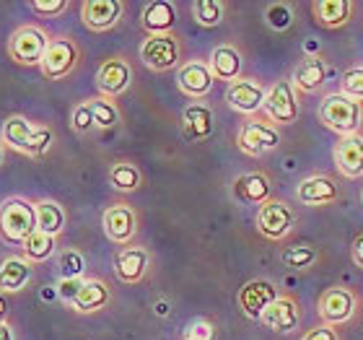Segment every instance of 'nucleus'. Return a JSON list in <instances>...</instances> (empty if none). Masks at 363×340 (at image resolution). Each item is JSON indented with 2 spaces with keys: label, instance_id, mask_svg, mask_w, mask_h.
Segmentation results:
<instances>
[{
  "label": "nucleus",
  "instance_id": "nucleus-1",
  "mask_svg": "<svg viewBox=\"0 0 363 340\" xmlns=\"http://www.w3.org/2000/svg\"><path fill=\"white\" fill-rule=\"evenodd\" d=\"M37 231V208L29 200L11 197L0 205V239L13 247H23Z\"/></svg>",
  "mask_w": 363,
  "mask_h": 340
},
{
  "label": "nucleus",
  "instance_id": "nucleus-2",
  "mask_svg": "<svg viewBox=\"0 0 363 340\" xmlns=\"http://www.w3.org/2000/svg\"><path fill=\"white\" fill-rule=\"evenodd\" d=\"M319 120L340 138L358 136V128L363 122V102H356L345 94H330L319 104Z\"/></svg>",
  "mask_w": 363,
  "mask_h": 340
},
{
  "label": "nucleus",
  "instance_id": "nucleus-3",
  "mask_svg": "<svg viewBox=\"0 0 363 340\" xmlns=\"http://www.w3.org/2000/svg\"><path fill=\"white\" fill-rule=\"evenodd\" d=\"M3 138L11 148L21 153H31V156H39L52 146V130L34 128L23 117H11V120L3 122Z\"/></svg>",
  "mask_w": 363,
  "mask_h": 340
},
{
  "label": "nucleus",
  "instance_id": "nucleus-4",
  "mask_svg": "<svg viewBox=\"0 0 363 340\" xmlns=\"http://www.w3.org/2000/svg\"><path fill=\"white\" fill-rule=\"evenodd\" d=\"M47 47H50V39H47L45 31L37 29V26H21L8 42V53L21 65H39Z\"/></svg>",
  "mask_w": 363,
  "mask_h": 340
},
{
  "label": "nucleus",
  "instance_id": "nucleus-5",
  "mask_svg": "<svg viewBox=\"0 0 363 340\" xmlns=\"http://www.w3.org/2000/svg\"><path fill=\"white\" fill-rule=\"evenodd\" d=\"M294 224H296V213L286 200L270 197L265 205H259L257 229H259V234L267 236V239H275V242H278V239L288 236L291 229H294Z\"/></svg>",
  "mask_w": 363,
  "mask_h": 340
},
{
  "label": "nucleus",
  "instance_id": "nucleus-6",
  "mask_svg": "<svg viewBox=\"0 0 363 340\" xmlns=\"http://www.w3.org/2000/svg\"><path fill=\"white\" fill-rule=\"evenodd\" d=\"M140 60L151 70H172L179 62V42L172 34H151L140 45Z\"/></svg>",
  "mask_w": 363,
  "mask_h": 340
},
{
  "label": "nucleus",
  "instance_id": "nucleus-7",
  "mask_svg": "<svg viewBox=\"0 0 363 340\" xmlns=\"http://www.w3.org/2000/svg\"><path fill=\"white\" fill-rule=\"evenodd\" d=\"M236 143H239V148H242L247 156H265V153L275 151L280 146V133H278V128H272L267 122L250 120L242 125Z\"/></svg>",
  "mask_w": 363,
  "mask_h": 340
},
{
  "label": "nucleus",
  "instance_id": "nucleus-8",
  "mask_svg": "<svg viewBox=\"0 0 363 340\" xmlns=\"http://www.w3.org/2000/svg\"><path fill=\"white\" fill-rule=\"evenodd\" d=\"M78 62V47L70 39H50L45 57L39 62V68L50 81H60L76 68Z\"/></svg>",
  "mask_w": 363,
  "mask_h": 340
},
{
  "label": "nucleus",
  "instance_id": "nucleus-9",
  "mask_svg": "<svg viewBox=\"0 0 363 340\" xmlns=\"http://www.w3.org/2000/svg\"><path fill=\"white\" fill-rule=\"evenodd\" d=\"M265 112L270 114V120L280 122V125H294V122L298 120L301 109H298V102H296L291 81H275V84L267 89Z\"/></svg>",
  "mask_w": 363,
  "mask_h": 340
},
{
  "label": "nucleus",
  "instance_id": "nucleus-10",
  "mask_svg": "<svg viewBox=\"0 0 363 340\" xmlns=\"http://www.w3.org/2000/svg\"><path fill=\"white\" fill-rule=\"evenodd\" d=\"M278 296L280 294L272 280L255 278V280H250V283H244V288L239 291V309L250 319H262L267 307H270Z\"/></svg>",
  "mask_w": 363,
  "mask_h": 340
},
{
  "label": "nucleus",
  "instance_id": "nucleus-11",
  "mask_svg": "<svg viewBox=\"0 0 363 340\" xmlns=\"http://www.w3.org/2000/svg\"><path fill=\"white\" fill-rule=\"evenodd\" d=\"M353 312H356V296L345 286L327 288L319 296V317L325 319V325H342L353 317Z\"/></svg>",
  "mask_w": 363,
  "mask_h": 340
},
{
  "label": "nucleus",
  "instance_id": "nucleus-12",
  "mask_svg": "<svg viewBox=\"0 0 363 340\" xmlns=\"http://www.w3.org/2000/svg\"><path fill=\"white\" fill-rule=\"evenodd\" d=\"M265 99L267 89L259 81H255V78H239L226 91L228 106L242 114H255L259 109H265Z\"/></svg>",
  "mask_w": 363,
  "mask_h": 340
},
{
  "label": "nucleus",
  "instance_id": "nucleus-13",
  "mask_svg": "<svg viewBox=\"0 0 363 340\" xmlns=\"http://www.w3.org/2000/svg\"><path fill=\"white\" fill-rule=\"evenodd\" d=\"M104 234L117 244H128L138 231V216L130 205H109L101 216Z\"/></svg>",
  "mask_w": 363,
  "mask_h": 340
},
{
  "label": "nucleus",
  "instance_id": "nucleus-14",
  "mask_svg": "<svg viewBox=\"0 0 363 340\" xmlns=\"http://www.w3.org/2000/svg\"><path fill=\"white\" fill-rule=\"evenodd\" d=\"M130 84H133V68L122 57H109L96 70V86L104 97H117L122 91H128Z\"/></svg>",
  "mask_w": 363,
  "mask_h": 340
},
{
  "label": "nucleus",
  "instance_id": "nucleus-15",
  "mask_svg": "<svg viewBox=\"0 0 363 340\" xmlns=\"http://www.w3.org/2000/svg\"><path fill=\"white\" fill-rule=\"evenodd\" d=\"M213 70L208 62L192 60L187 65H182L177 73V86L182 89V94H187L192 99H203L205 94H211L213 89Z\"/></svg>",
  "mask_w": 363,
  "mask_h": 340
},
{
  "label": "nucleus",
  "instance_id": "nucleus-16",
  "mask_svg": "<svg viewBox=\"0 0 363 340\" xmlns=\"http://www.w3.org/2000/svg\"><path fill=\"white\" fill-rule=\"evenodd\" d=\"M265 327L275 330V333H294L298 322H301V309H298V304L296 299L291 296H278L275 302L267 307V312L262 314L259 319Z\"/></svg>",
  "mask_w": 363,
  "mask_h": 340
},
{
  "label": "nucleus",
  "instance_id": "nucleus-17",
  "mask_svg": "<svg viewBox=\"0 0 363 340\" xmlns=\"http://www.w3.org/2000/svg\"><path fill=\"white\" fill-rule=\"evenodd\" d=\"M298 200L306 205H333L340 200V187L333 177L327 174H314L309 180H303L296 190Z\"/></svg>",
  "mask_w": 363,
  "mask_h": 340
},
{
  "label": "nucleus",
  "instance_id": "nucleus-18",
  "mask_svg": "<svg viewBox=\"0 0 363 340\" xmlns=\"http://www.w3.org/2000/svg\"><path fill=\"white\" fill-rule=\"evenodd\" d=\"M120 0H86L81 6V18L91 31H106L120 21L122 16Z\"/></svg>",
  "mask_w": 363,
  "mask_h": 340
},
{
  "label": "nucleus",
  "instance_id": "nucleus-19",
  "mask_svg": "<svg viewBox=\"0 0 363 340\" xmlns=\"http://www.w3.org/2000/svg\"><path fill=\"white\" fill-rule=\"evenodd\" d=\"M335 164L342 177H363V136H345L335 146Z\"/></svg>",
  "mask_w": 363,
  "mask_h": 340
},
{
  "label": "nucleus",
  "instance_id": "nucleus-20",
  "mask_svg": "<svg viewBox=\"0 0 363 340\" xmlns=\"http://www.w3.org/2000/svg\"><path fill=\"white\" fill-rule=\"evenodd\" d=\"M270 177L262 172L242 174L234 180V197L244 205H265L270 200Z\"/></svg>",
  "mask_w": 363,
  "mask_h": 340
},
{
  "label": "nucleus",
  "instance_id": "nucleus-21",
  "mask_svg": "<svg viewBox=\"0 0 363 340\" xmlns=\"http://www.w3.org/2000/svg\"><path fill=\"white\" fill-rule=\"evenodd\" d=\"M148 270V252L143 247H125L114 257V275L122 283H138Z\"/></svg>",
  "mask_w": 363,
  "mask_h": 340
},
{
  "label": "nucleus",
  "instance_id": "nucleus-22",
  "mask_svg": "<svg viewBox=\"0 0 363 340\" xmlns=\"http://www.w3.org/2000/svg\"><path fill=\"white\" fill-rule=\"evenodd\" d=\"M211 70H213V78H218V81H239V73H242V55L239 50L228 45H220L213 50L211 55Z\"/></svg>",
  "mask_w": 363,
  "mask_h": 340
},
{
  "label": "nucleus",
  "instance_id": "nucleus-23",
  "mask_svg": "<svg viewBox=\"0 0 363 340\" xmlns=\"http://www.w3.org/2000/svg\"><path fill=\"white\" fill-rule=\"evenodd\" d=\"M177 23V8L169 0H153L143 8V26L151 34H169Z\"/></svg>",
  "mask_w": 363,
  "mask_h": 340
},
{
  "label": "nucleus",
  "instance_id": "nucleus-24",
  "mask_svg": "<svg viewBox=\"0 0 363 340\" xmlns=\"http://www.w3.org/2000/svg\"><path fill=\"white\" fill-rule=\"evenodd\" d=\"M353 3L350 0H317L311 11L317 16V21L327 29H337V26H345L353 16Z\"/></svg>",
  "mask_w": 363,
  "mask_h": 340
},
{
  "label": "nucleus",
  "instance_id": "nucleus-25",
  "mask_svg": "<svg viewBox=\"0 0 363 340\" xmlns=\"http://www.w3.org/2000/svg\"><path fill=\"white\" fill-rule=\"evenodd\" d=\"M182 122H184L187 138H192V141H208L213 136V128H216L211 106L205 104H189L182 114Z\"/></svg>",
  "mask_w": 363,
  "mask_h": 340
},
{
  "label": "nucleus",
  "instance_id": "nucleus-26",
  "mask_svg": "<svg viewBox=\"0 0 363 340\" xmlns=\"http://www.w3.org/2000/svg\"><path fill=\"white\" fill-rule=\"evenodd\" d=\"M106 304H109V288H106L104 280L99 278H84V286L78 291L76 302L70 304L76 312H99L104 309Z\"/></svg>",
  "mask_w": 363,
  "mask_h": 340
},
{
  "label": "nucleus",
  "instance_id": "nucleus-27",
  "mask_svg": "<svg viewBox=\"0 0 363 340\" xmlns=\"http://www.w3.org/2000/svg\"><path fill=\"white\" fill-rule=\"evenodd\" d=\"M327 81V65L322 57H306L294 68V84L298 91H317Z\"/></svg>",
  "mask_w": 363,
  "mask_h": 340
},
{
  "label": "nucleus",
  "instance_id": "nucleus-28",
  "mask_svg": "<svg viewBox=\"0 0 363 340\" xmlns=\"http://www.w3.org/2000/svg\"><path fill=\"white\" fill-rule=\"evenodd\" d=\"M31 280V263L23 257H8L0 265V291H21Z\"/></svg>",
  "mask_w": 363,
  "mask_h": 340
},
{
  "label": "nucleus",
  "instance_id": "nucleus-29",
  "mask_svg": "<svg viewBox=\"0 0 363 340\" xmlns=\"http://www.w3.org/2000/svg\"><path fill=\"white\" fill-rule=\"evenodd\" d=\"M37 231L50 236H57L65 229V211L55 200H39L37 205Z\"/></svg>",
  "mask_w": 363,
  "mask_h": 340
},
{
  "label": "nucleus",
  "instance_id": "nucleus-30",
  "mask_svg": "<svg viewBox=\"0 0 363 340\" xmlns=\"http://www.w3.org/2000/svg\"><path fill=\"white\" fill-rule=\"evenodd\" d=\"M109 182H112V187L120 190V192H133V190L140 187V172H138V167H133L130 161H120V164H114L112 172H109Z\"/></svg>",
  "mask_w": 363,
  "mask_h": 340
},
{
  "label": "nucleus",
  "instance_id": "nucleus-31",
  "mask_svg": "<svg viewBox=\"0 0 363 340\" xmlns=\"http://www.w3.org/2000/svg\"><path fill=\"white\" fill-rule=\"evenodd\" d=\"M23 252H26V260H29V263H42V260H47V257H52L55 236L34 231V234L26 239V244H23Z\"/></svg>",
  "mask_w": 363,
  "mask_h": 340
},
{
  "label": "nucleus",
  "instance_id": "nucleus-32",
  "mask_svg": "<svg viewBox=\"0 0 363 340\" xmlns=\"http://www.w3.org/2000/svg\"><path fill=\"white\" fill-rule=\"evenodd\" d=\"M223 11H226V6L220 0H195L192 3L195 21L203 23V26H218L223 21Z\"/></svg>",
  "mask_w": 363,
  "mask_h": 340
},
{
  "label": "nucleus",
  "instance_id": "nucleus-33",
  "mask_svg": "<svg viewBox=\"0 0 363 340\" xmlns=\"http://www.w3.org/2000/svg\"><path fill=\"white\" fill-rule=\"evenodd\" d=\"M319 252L314 250V247H288L283 255H280V260H283V265H288V268H294V270H309L311 265L317 263Z\"/></svg>",
  "mask_w": 363,
  "mask_h": 340
},
{
  "label": "nucleus",
  "instance_id": "nucleus-34",
  "mask_svg": "<svg viewBox=\"0 0 363 340\" xmlns=\"http://www.w3.org/2000/svg\"><path fill=\"white\" fill-rule=\"evenodd\" d=\"M89 106L96 128H114L120 122V112H117V106L112 102H106V99H91Z\"/></svg>",
  "mask_w": 363,
  "mask_h": 340
},
{
  "label": "nucleus",
  "instance_id": "nucleus-35",
  "mask_svg": "<svg viewBox=\"0 0 363 340\" xmlns=\"http://www.w3.org/2000/svg\"><path fill=\"white\" fill-rule=\"evenodd\" d=\"M265 21H267V26L275 31L291 29V23H294L291 6H286V3H270V6L265 8Z\"/></svg>",
  "mask_w": 363,
  "mask_h": 340
},
{
  "label": "nucleus",
  "instance_id": "nucleus-36",
  "mask_svg": "<svg viewBox=\"0 0 363 340\" xmlns=\"http://www.w3.org/2000/svg\"><path fill=\"white\" fill-rule=\"evenodd\" d=\"M57 268H60L62 278H84V255L76 250H65L57 260Z\"/></svg>",
  "mask_w": 363,
  "mask_h": 340
},
{
  "label": "nucleus",
  "instance_id": "nucleus-37",
  "mask_svg": "<svg viewBox=\"0 0 363 340\" xmlns=\"http://www.w3.org/2000/svg\"><path fill=\"white\" fill-rule=\"evenodd\" d=\"M340 94L356 99V102H363V68H350L342 73Z\"/></svg>",
  "mask_w": 363,
  "mask_h": 340
},
{
  "label": "nucleus",
  "instance_id": "nucleus-38",
  "mask_svg": "<svg viewBox=\"0 0 363 340\" xmlns=\"http://www.w3.org/2000/svg\"><path fill=\"white\" fill-rule=\"evenodd\" d=\"M91 128H94V114H91V106L86 102V104H78L73 109V130L76 133H89Z\"/></svg>",
  "mask_w": 363,
  "mask_h": 340
},
{
  "label": "nucleus",
  "instance_id": "nucleus-39",
  "mask_svg": "<svg viewBox=\"0 0 363 340\" xmlns=\"http://www.w3.org/2000/svg\"><path fill=\"white\" fill-rule=\"evenodd\" d=\"M213 335H216V330L208 319H195V322H189L184 340H213Z\"/></svg>",
  "mask_w": 363,
  "mask_h": 340
},
{
  "label": "nucleus",
  "instance_id": "nucleus-40",
  "mask_svg": "<svg viewBox=\"0 0 363 340\" xmlns=\"http://www.w3.org/2000/svg\"><path fill=\"white\" fill-rule=\"evenodd\" d=\"M81 286H84V278H60V283H57V296H60L62 302L73 304L78 291H81Z\"/></svg>",
  "mask_w": 363,
  "mask_h": 340
},
{
  "label": "nucleus",
  "instance_id": "nucleus-41",
  "mask_svg": "<svg viewBox=\"0 0 363 340\" xmlns=\"http://www.w3.org/2000/svg\"><path fill=\"white\" fill-rule=\"evenodd\" d=\"M31 8L37 11V13H45V16H57L62 13L65 8H68V0H34Z\"/></svg>",
  "mask_w": 363,
  "mask_h": 340
},
{
  "label": "nucleus",
  "instance_id": "nucleus-42",
  "mask_svg": "<svg viewBox=\"0 0 363 340\" xmlns=\"http://www.w3.org/2000/svg\"><path fill=\"white\" fill-rule=\"evenodd\" d=\"M301 340H340V338H337V330L333 325H319L314 330H309Z\"/></svg>",
  "mask_w": 363,
  "mask_h": 340
},
{
  "label": "nucleus",
  "instance_id": "nucleus-43",
  "mask_svg": "<svg viewBox=\"0 0 363 340\" xmlns=\"http://www.w3.org/2000/svg\"><path fill=\"white\" fill-rule=\"evenodd\" d=\"M350 255H353V263H356L358 268H363V234L356 236V242L350 247Z\"/></svg>",
  "mask_w": 363,
  "mask_h": 340
},
{
  "label": "nucleus",
  "instance_id": "nucleus-44",
  "mask_svg": "<svg viewBox=\"0 0 363 340\" xmlns=\"http://www.w3.org/2000/svg\"><path fill=\"white\" fill-rule=\"evenodd\" d=\"M0 340H13V330L6 322H0Z\"/></svg>",
  "mask_w": 363,
  "mask_h": 340
},
{
  "label": "nucleus",
  "instance_id": "nucleus-45",
  "mask_svg": "<svg viewBox=\"0 0 363 340\" xmlns=\"http://www.w3.org/2000/svg\"><path fill=\"white\" fill-rule=\"evenodd\" d=\"M6 314H8V302L6 296L0 294V322H6Z\"/></svg>",
  "mask_w": 363,
  "mask_h": 340
},
{
  "label": "nucleus",
  "instance_id": "nucleus-46",
  "mask_svg": "<svg viewBox=\"0 0 363 340\" xmlns=\"http://www.w3.org/2000/svg\"><path fill=\"white\" fill-rule=\"evenodd\" d=\"M156 312H159V314H167V312H169V309H167V304L161 302V304H159V307H156Z\"/></svg>",
  "mask_w": 363,
  "mask_h": 340
},
{
  "label": "nucleus",
  "instance_id": "nucleus-47",
  "mask_svg": "<svg viewBox=\"0 0 363 340\" xmlns=\"http://www.w3.org/2000/svg\"><path fill=\"white\" fill-rule=\"evenodd\" d=\"M361 200H363V192H361Z\"/></svg>",
  "mask_w": 363,
  "mask_h": 340
},
{
  "label": "nucleus",
  "instance_id": "nucleus-48",
  "mask_svg": "<svg viewBox=\"0 0 363 340\" xmlns=\"http://www.w3.org/2000/svg\"><path fill=\"white\" fill-rule=\"evenodd\" d=\"M0 159H3V153H0Z\"/></svg>",
  "mask_w": 363,
  "mask_h": 340
}]
</instances>
